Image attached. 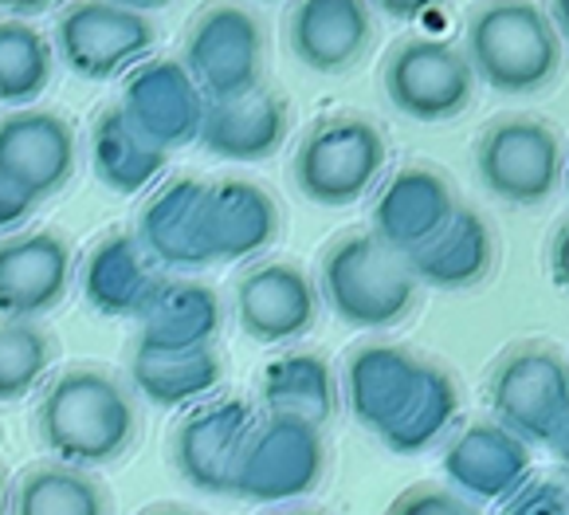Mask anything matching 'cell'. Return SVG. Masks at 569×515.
I'll list each match as a JSON object with an SVG mask.
<instances>
[{
	"label": "cell",
	"mask_w": 569,
	"mask_h": 515,
	"mask_svg": "<svg viewBox=\"0 0 569 515\" xmlns=\"http://www.w3.org/2000/svg\"><path fill=\"white\" fill-rule=\"evenodd\" d=\"M40 437L68 468L110 465L134 445L138 409L122 382L102 366H68L40 397Z\"/></svg>",
	"instance_id": "cell-1"
},
{
	"label": "cell",
	"mask_w": 569,
	"mask_h": 515,
	"mask_svg": "<svg viewBox=\"0 0 569 515\" xmlns=\"http://www.w3.org/2000/svg\"><path fill=\"white\" fill-rule=\"evenodd\" d=\"M319 279L330 311L361 330L397 327L417 307L420 284L412 279L409 264L389 252L369 228L330 240V248L322 252Z\"/></svg>",
	"instance_id": "cell-2"
},
{
	"label": "cell",
	"mask_w": 569,
	"mask_h": 515,
	"mask_svg": "<svg viewBox=\"0 0 569 515\" xmlns=\"http://www.w3.org/2000/svg\"><path fill=\"white\" fill-rule=\"evenodd\" d=\"M468 63L499 95H535L558 79L561 36L538 4H483L468 20Z\"/></svg>",
	"instance_id": "cell-3"
},
{
	"label": "cell",
	"mask_w": 569,
	"mask_h": 515,
	"mask_svg": "<svg viewBox=\"0 0 569 515\" xmlns=\"http://www.w3.org/2000/svg\"><path fill=\"white\" fill-rule=\"evenodd\" d=\"M386 166L389 142L381 127L358 110H335L302 135L291 174L307 201L346 209L381 181Z\"/></svg>",
	"instance_id": "cell-4"
},
{
	"label": "cell",
	"mask_w": 569,
	"mask_h": 515,
	"mask_svg": "<svg viewBox=\"0 0 569 515\" xmlns=\"http://www.w3.org/2000/svg\"><path fill=\"white\" fill-rule=\"evenodd\" d=\"M487 406L495 425L527 445H550L569 422V358L546 338L515 343L487 378Z\"/></svg>",
	"instance_id": "cell-5"
},
{
	"label": "cell",
	"mask_w": 569,
	"mask_h": 515,
	"mask_svg": "<svg viewBox=\"0 0 569 515\" xmlns=\"http://www.w3.org/2000/svg\"><path fill=\"white\" fill-rule=\"evenodd\" d=\"M327 476V437L302 417L268 414L243 440L228 496L248 504H287L310 496Z\"/></svg>",
	"instance_id": "cell-6"
},
{
	"label": "cell",
	"mask_w": 569,
	"mask_h": 515,
	"mask_svg": "<svg viewBox=\"0 0 569 515\" xmlns=\"http://www.w3.org/2000/svg\"><path fill=\"white\" fill-rule=\"evenodd\" d=\"M476 169L499 201L542 205L566 174V150L558 130L538 115H499L479 135Z\"/></svg>",
	"instance_id": "cell-7"
},
{
	"label": "cell",
	"mask_w": 569,
	"mask_h": 515,
	"mask_svg": "<svg viewBox=\"0 0 569 515\" xmlns=\"http://www.w3.org/2000/svg\"><path fill=\"white\" fill-rule=\"evenodd\" d=\"M263 24L240 4H212L184 36L181 68L204 95V102H232L263 83Z\"/></svg>",
	"instance_id": "cell-8"
},
{
	"label": "cell",
	"mask_w": 569,
	"mask_h": 515,
	"mask_svg": "<svg viewBox=\"0 0 569 515\" xmlns=\"http://www.w3.org/2000/svg\"><path fill=\"white\" fill-rule=\"evenodd\" d=\"M381 83L389 102L412 122H452L476 102L468 56L428 36H412L389 48Z\"/></svg>",
	"instance_id": "cell-9"
},
{
	"label": "cell",
	"mask_w": 569,
	"mask_h": 515,
	"mask_svg": "<svg viewBox=\"0 0 569 515\" xmlns=\"http://www.w3.org/2000/svg\"><path fill=\"white\" fill-rule=\"evenodd\" d=\"M153 20L122 4H71L56 20V51L83 79H114L134 71L153 51Z\"/></svg>",
	"instance_id": "cell-10"
},
{
	"label": "cell",
	"mask_w": 569,
	"mask_h": 515,
	"mask_svg": "<svg viewBox=\"0 0 569 515\" xmlns=\"http://www.w3.org/2000/svg\"><path fill=\"white\" fill-rule=\"evenodd\" d=\"M322 296L315 279L291 260H268L236 279V319L240 330L263 347L295 343L319 323Z\"/></svg>",
	"instance_id": "cell-11"
},
{
	"label": "cell",
	"mask_w": 569,
	"mask_h": 515,
	"mask_svg": "<svg viewBox=\"0 0 569 515\" xmlns=\"http://www.w3.org/2000/svg\"><path fill=\"white\" fill-rule=\"evenodd\" d=\"M440 465H445L456 496L471 499V504H495V499L507 504L515 492L530 484L535 453L527 440H519L502 425L471 422L448 437Z\"/></svg>",
	"instance_id": "cell-12"
},
{
	"label": "cell",
	"mask_w": 569,
	"mask_h": 515,
	"mask_svg": "<svg viewBox=\"0 0 569 515\" xmlns=\"http://www.w3.org/2000/svg\"><path fill=\"white\" fill-rule=\"evenodd\" d=\"M126 119L134 122L150 142H158L161 150H177L201 138L204 122V95L197 91V83L189 79V71L181 68V60H146L138 63L122 83V102Z\"/></svg>",
	"instance_id": "cell-13"
},
{
	"label": "cell",
	"mask_w": 569,
	"mask_h": 515,
	"mask_svg": "<svg viewBox=\"0 0 569 515\" xmlns=\"http://www.w3.org/2000/svg\"><path fill=\"white\" fill-rule=\"evenodd\" d=\"M251 429H256V414L243 397H220L197 406L173 433V465L181 481L197 492L228 496L236 460Z\"/></svg>",
	"instance_id": "cell-14"
},
{
	"label": "cell",
	"mask_w": 569,
	"mask_h": 515,
	"mask_svg": "<svg viewBox=\"0 0 569 515\" xmlns=\"http://www.w3.org/2000/svg\"><path fill=\"white\" fill-rule=\"evenodd\" d=\"M460 209L452 181L432 166H401L393 178L381 186L369 212V232H373L389 252L409 260L412 252L428 245L440 228Z\"/></svg>",
	"instance_id": "cell-15"
},
{
	"label": "cell",
	"mask_w": 569,
	"mask_h": 515,
	"mask_svg": "<svg viewBox=\"0 0 569 515\" xmlns=\"http://www.w3.org/2000/svg\"><path fill=\"white\" fill-rule=\"evenodd\" d=\"M76 153V130L56 110H12L0 119V174L32 201L68 186Z\"/></svg>",
	"instance_id": "cell-16"
},
{
	"label": "cell",
	"mask_w": 569,
	"mask_h": 515,
	"mask_svg": "<svg viewBox=\"0 0 569 515\" xmlns=\"http://www.w3.org/2000/svg\"><path fill=\"white\" fill-rule=\"evenodd\" d=\"M283 232L279 201L248 178L209 181L201 209V245L209 264H240L268 252Z\"/></svg>",
	"instance_id": "cell-17"
},
{
	"label": "cell",
	"mask_w": 569,
	"mask_h": 515,
	"mask_svg": "<svg viewBox=\"0 0 569 515\" xmlns=\"http://www.w3.org/2000/svg\"><path fill=\"white\" fill-rule=\"evenodd\" d=\"M76 276L71 245L56 232H17L0 240V315L32 323L63 304Z\"/></svg>",
	"instance_id": "cell-18"
},
{
	"label": "cell",
	"mask_w": 569,
	"mask_h": 515,
	"mask_svg": "<svg viewBox=\"0 0 569 515\" xmlns=\"http://www.w3.org/2000/svg\"><path fill=\"white\" fill-rule=\"evenodd\" d=\"M287 43L302 68L342 76L373 43V12L361 0H302L287 17Z\"/></svg>",
	"instance_id": "cell-19"
},
{
	"label": "cell",
	"mask_w": 569,
	"mask_h": 515,
	"mask_svg": "<svg viewBox=\"0 0 569 515\" xmlns=\"http://www.w3.org/2000/svg\"><path fill=\"white\" fill-rule=\"evenodd\" d=\"M158 264L146 256V248L138 245L134 232H107L99 245L87 252L79 284H83V299L91 304V311L110 315V319H142V311L150 307L153 291L161 288Z\"/></svg>",
	"instance_id": "cell-20"
},
{
	"label": "cell",
	"mask_w": 569,
	"mask_h": 515,
	"mask_svg": "<svg viewBox=\"0 0 569 515\" xmlns=\"http://www.w3.org/2000/svg\"><path fill=\"white\" fill-rule=\"evenodd\" d=\"M291 135V102L279 91L243 95L232 102H209L197 142L220 161H268Z\"/></svg>",
	"instance_id": "cell-21"
},
{
	"label": "cell",
	"mask_w": 569,
	"mask_h": 515,
	"mask_svg": "<svg viewBox=\"0 0 569 515\" xmlns=\"http://www.w3.org/2000/svg\"><path fill=\"white\" fill-rule=\"evenodd\" d=\"M204 194H209V181L173 178L138 212L134 237L158 268H181V271L209 268V256H204L201 245Z\"/></svg>",
	"instance_id": "cell-22"
},
{
	"label": "cell",
	"mask_w": 569,
	"mask_h": 515,
	"mask_svg": "<svg viewBox=\"0 0 569 515\" xmlns=\"http://www.w3.org/2000/svg\"><path fill=\"white\" fill-rule=\"evenodd\" d=\"M224 327L220 296L201 279H161L150 307L138 319V347L161 355H184L217 343Z\"/></svg>",
	"instance_id": "cell-23"
},
{
	"label": "cell",
	"mask_w": 569,
	"mask_h": 515,
	"mask_svg": "<svg viewBox=\"0 0 569 515\" xmlns=\"http://www.w3.org/2000/svg\"><path fill=\"white\" fill-rule=\"evenodd\" d=\"M420 363L409 347L397 343H361L346 358V406L353 422L369 433H381L397 417V409L409 402L417 386Z\"/></svg>",
	"instance_id": "cell-24"
},
{
	"label": "cell",
	"mask_w": 569,
	"mask_h": 515,
	"mask_svg": "<svg viewBox=\"0 0 569 515\" xmlns=\"http://www.w3.org/2000/svg\"><path fill=\"white\" fill-rule=\"evenodd\" d=\"M405 264H409L412 279L428 284V288H440V291L479 288L495 268V232L483 212L460 205L452 212V220Z\"/></svg>",
	"instance_id": "cell-25"
},
{
	"label": "cell",
	"mask_w": 569,
	"mask_h": 515,
	"mask_svg": "<svg viewBox=\"0 0 569 515\" xmlns=\"http://www.w3.org/2000/svg\"><path fill=\"white\" fill-rule=\"evenodd\" d=\"M456 417H460V386H456L452 370L440 363H420L417 386H412L409 402L397 409V417L386 429L377 433V440L389 453L417 456L445 437Z\"/></svg>",
	"instance_id": "cell-26"
},
{
	"label": "cell",
	"mask_w": 569,
	"mask_h": 515,
	"mask_svg": "<svg viewBox=\"0 0 569 515\" xmlns=\"http://www.w3.org/2000/svg\"><path fill=\"white\" fill-rule=\"evenodd\" d=\"M268 414L302 417L310 425H327L338 409V382L335 366L319 350H287L271 358L260 382Z\"/></svg>",
	"instance_id": "cell-27"
},
{
	"label": "cell",
	"mask_w": 569,
	"mask_h": 515,
	"mask_svg": "<svg viewBox=\"0 0 569 515\" xmlns=\"http://www.w3.org/2000/svg\"><path fill=\"white\" fill-rule=\"evenodd\" d=\"M91 161L94 174L114 194H142L161 169L169 166V150L142 135L126 119L122 107H107L91 130Z\"/></svg>",
	"instance_id": "cell-28"
},
{
	"label": "cell",
	"mask_w": 569,
	"mask_h": 515,
	"mask_svg": "<svg viewBox=\"0 0 569 515\" xmlns=\"http://www.w3.org/2000/svg\"><path fill=\"white\" fill-rule=\"evenodd\" d=\"M220 378H224V358L217 355V347L184 350V355L134 347V355H130V382L146 402L161 409L201 402L220 386Z\"/></svg>",
	"instance_id": "cell-29"
},
{
	"label": "cell",
	"mask_w": 569,
	"mask_h": 515,
	"mask_svg": "<svg viewBox=\"0 0 569 515\" xmlns=\"http://www.w3.org/2000/svg\"><path fill=\"white\" fill-rule=\"evenodd\" d=\"M12 515H110L107 492L83 468H28L12 492Z\"/></svg>",
	"instance_id": "cell-30"
},
{
	"label": "cell",
	"mask_w": 569,
	"mask_h": 515,
	"mask_svg": "<svg viewBox=\"0 0 569 515\" xmlns=\"http://www.w3.org/2000/svg\"><path fill=\"white\" fill-rule=\"evenodd\" d=\"M56 51L48 36L28 20H0V102L24 107L51 83Z\"/></svg>",
	"instance_id": "cell-31"
},
{
	"label": "cell",
	"mask_w": 569,
	"mask_h": 515,
	"mask_svg": "<svg viewBox=\"0 0 569 515\" xmlns=\"http://www.w3.org/2000/svg\"><path fill=\"white\" fill-rule=\"evenodd\" d=\"M51 370V338L32 323L0 327V402L28 397Z\"/></svg>",
	"instance_id": "cell-32"
},
{
	"label": "cell",
	"mask_w": 569,
	"mask_h": 515,
	"mask_svg": "<svg viewBox=\"0 0 569 515\" xmlns=\"http://www.w3.org/2000/svg\"><path fill=\"white\" fill-rule=\"evenodd\" d=\"M386 515H483L471 499L456 496L452 488L440 484H412L389 504Z\"/></svg>",
	"instance_id": "cell-33"
},
{
	"label": "cell",
	"mask_w": 569,
	"mask_h": 515,
	"mask_svg": "<svg viewBox=\"0 0 569 515\" xmlns=\"http://www.w3.org/2000/svg\"><path fill=\"white\" fill-rule=\"evenodd\" d=\"M499 515H569V481L538 476L527 488L515 492Z\"/></svg>",
	"instance_id": "cell-34"
},
{
	"label": "cell",
	"mask_w": 569,
	"mask_h": 515,
	"mask_svg": "<svg viewBox=\"0 0 569 515\" xmlns=\"http://www.w3.org/2000/svg\"><path fill=\"white\" fill-rule=\"evenodd\" d=\"M32 209H36L32 197H28L24 189H17L9 178H4V174H0V228L20 225V220H24Z\"/></svg>",
	"instance_id": "cell-35"
},
{
	"label": "cell",
	"mask_w": 569,
	"mask_h": 515,
	"mask_svg": "<svg viewBox=\"0 0 569 515\" xmlns=\"http://www.w3.org/2000/svg\"><path fill=\"white\" fill-rule=\"evenodd\" d=\"M550 276L561 291H569V220H561L550 240Z\"/></svg>",
	"instance_id": "cell-36"
},
{
	"label": "cell",
	"mask_w": 569,
	"mask_h": 515,
	"mask_svg": "<svg viewBox=\"0 0 569 515\" xmlns=\"http://www.w3.org/2000/svg\"><path fill=\"white\" fill-rule=\"evenodd\" d=\"M546 17H550L553 32L566 36V40H569V0H553L550 9H546Z\"/></svg>",
	"instance_id": "cell-37"
},
{
	"label": "cell",
	"mask_w": 569,
	"mask_h": 515,
	"mask_svg": "<svg viewBox=\"0 0 569 515\" xmlns=\"http://www.w3.org/2000/svg\"><path fill=\"white\" fill-rule=\"evenodd\" d=\"M550 448H553V456H558V460H561V468H566V473H569V422L561 425V429L550 437Z\"/></svg>",
	"instance_id": "cell-38"
},
{
	"label": "cell",
	"mask_w": 569,
	"mask_h": 515,
	"mask_svg": "<svg viewBox=\"0 0 569 515\" xmlns=\"http://www.w3.org/2000/svg\"><path fill=\"white\" fill-rule=\"evenodd\" d=\"M9 512V476H4V468H0V515Z\"/></svg>",
	"instance_id": "cell-39"
},
{
	"label": "cell",
	"mask_w": 569,
	"mask_h": 515,
	"mask_svg": "<svg viewBox=\"0 0 569 515\" xmlns=\"http://www.w3.org/2000/svg\"><path fill=\"white\" fill-rule=\"evenodd\" d=\"M146 515H193V512H184V507H153V512Z\"/></svg>",
	"instance_id": "cell-40"
},
{
	"label": "cell",
	"mask_w": 569,
	"mask_h": 515,
	"mask_svg": "<svg viewBox=\"0 0 569 515\" xmlns=\"http://www.w3.org/2000/svg\"><path fill=\"white\" fill-rule=\"evenodd\" d=\"M283 515H322V512H283Z\"/></svg>",
	"instance_id": "cell-41"
},
{
	"label": "cell",
	"mask_w": 569,
	"mask_h": 515,
	"mask_svg": "<svg viewBox=\"0 0 569 515\" xmlns=\"http://www.w3.org/2000/svg\"><path fill=\"white\" fill-rule=\"evenodd\" d=\"M566 181H569V161H566Z\"/></svg>",
	"instance_id": "cell-42"
}]
</instances>
